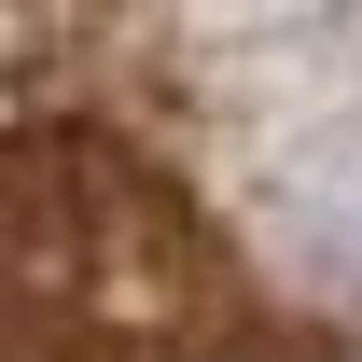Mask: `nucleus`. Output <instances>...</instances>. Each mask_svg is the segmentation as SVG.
Segmentation results:
<instances>
[{"instance_id": "nucleus-1", "label": "nucleus", "mask_w": 362, "mask_h": 362, "mask_svg": "<svg viewBox=\"0 0 362 362\" xmlns=\"http://www.w3.org/2000/svg\"><path fill=\"white\" fill-rule=\"evenodd\" d=\"M14 349L28 362H279L195 181L98 98H14Z\"/></svg>"}]
</instances>
